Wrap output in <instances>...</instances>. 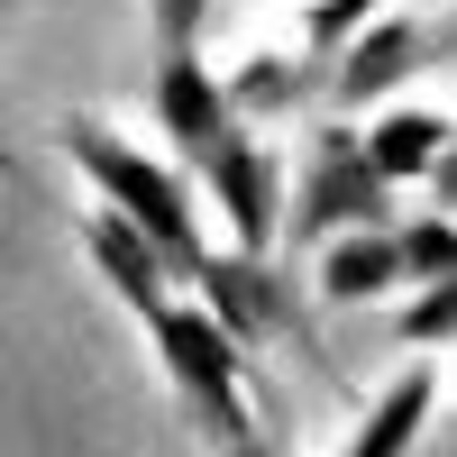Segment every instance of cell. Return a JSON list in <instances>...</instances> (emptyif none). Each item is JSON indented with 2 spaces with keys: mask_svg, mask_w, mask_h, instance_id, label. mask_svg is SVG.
Wrapping results in <instances>:
<instances>
[{
  "mask_svg": "<svg viewBox=\"0 0 457 457\" xmlns=\"http://www.w3.org/2000/svg\"><path fill=\"white\" fill-rule=\"evenodd\" d=\"M55 146L64 165L92 183V202H110L137 238H156V256L174 265V284H202L211 265V238H202V211H193V183H183L165 156H146L137 137H120L110 120H92V110H73V120H55Z\"/></svg>",
  "mask_w": 457,
  "mask_h": 457,
  "instance_id": "1",
  "label": "cell"
},
{
  "mask_svg": "<svg viewBox=\"0 0 457 457\" xmlns=\"http://www.w3.org/2000/svg\"><path fill=\"white\" fill-rule=\"evenodd\" d=\"M137 329L156 338V366H165V385H174V403H183V421L202 430L211 457H220L228 439H247V430H256V411H247V348H238V329H228L202 293H174L165 312H146Z\"/></svg>",
  "mask_w": 457,
  "mask_h": 457,
  "instance_id": "2",
  "label": "cell"
},
{
  "mask_svg": "<svg viewBox=\"0 0 457 457\" xmlns=\"http://www.w3.org/2000/svg\"><path fill=\"white\" fill-rule=\"evenodd\" d=\"M385 220H394V183L375 174L357 120H329V129L312 137L302 183L284 193V238L320 247V238H338V228H385Z\"/></svg>",
  "mask_w": 457,
  "mask_h": 457,
  "instance_id": "3",
  "label": "cell"
},
{
  "mask_svg": "<svg viewBox=\"0 0 457 457\" xmlns=\"http://www.w3.org/2000/svg\"><path fill=\"white\" fill-rule=\"evenodd\" d=\"M193 183L228 220V247H238V256H275V238H284V165H275V146L256 137V120L228 129L220 146H202Z\"/></svg>",
  "mask_w": 457,
  "mask_h": 457,
  "instance_id": "4",
  "label": "cell"
},
{
  "mask_svg": "<svg viewBox=\"0 0 457 457\" xmlns=\"http://www.w3.org/2000/svg\"><path fill=\"white\" fill-rule=\"evenodd\" d=\"M421 64H448V28L421 19V10H375L348 46L329 55V101L338 110H375V101H394Z\"/></svg>",
  "mask_w": 457,
  "mask_h": 457,
  "instance_id": "5",
  "label": "cell"
},
{
  "mask_svg": "<svg viewBox=\"0 0 457 457\" xmlns=\"http://www.w3.org/2000/svg\"><path fill=\"white\" fill-rule=\"evenodd\" d=\"M156 129L174 137V156L193 165L202 146H220L238 120V101H228V83L202 64V46H156Z\"/></svg>",
  "mask_w": 457,
  "mask_h": 457,
  "instance_id": "6",
  "label": "cell"
},
{
  "mask_svg": "<svg viewBox=\"0 0 457 457\" xmlns=\"http://www.w3.org/2000/svg\"><path fill=\"white\" fill-rule=\"evenodd\" d=\"M83 256H92V275H101L110 293H120L137 320L174 302V265L156 256V238H137V228H129L120 211H110V202H92V211H83Z\"/></svg>",
  "mask_w": 457,
  "mask_h": 457,
  "instance_id": "7",
  "label": "cell"
},
{
  "mask_svg": "<svg viewBox=\"0 0 457 457\" xmlns=\"http://www.w3.org/2000/svg\"><path fill=\"white\" fill-rule=\"evenodd\" d=\"M357 137H366V156H375L385 183H430V165L448 156L457 120H448V110H421V101H375V120Z\"/></svg>",
  "mask_w": 457,
  "mask_h": 457,
  "instance_id": "8",
  "label": "cell"
},
{
  "mask_svg": "<svg viewBox=\"0 0 457 457\" xmlns=\"http://www.w3.org/2000/svg\"><path fill=\"white\" fill-rule=\"evenodd\" d=\"M430 411H439V357H411L394 385L366 403V421L348 430V448H338V457H411V439H421Z\"/></svg>",
  "mask_w": 457,
  "mask_h": 457,
  "instance_id": "9",
  "label": "cell"
},
{
  "mask_svg": "<svg viewBox=\"0 0 457 457\" xmlns=\"http://www.w3.org/2000/svg\"><path fill=\"white\" fill-rule=\"evenodd\" d=\"M312 284H320V302H385V293L403 284L394 220H385V228H338V238H320Z\"/></svg>",
  "mask_w": 457,
  "mask_h": 457,
  "instance_id": "10",
  "label": "cell"
},
{
  "mask_svg": "<svg viewBox=\"0 0 457 457\" xmlns=\"http://www.w3.org/2000/svg\"><path fill=\"white\" fill-rule=\"evenodd\" d=\"M220 83H228V101H238V120H284L293 101H312V92L329 83V64L302 55V46H293V55H265V46H256L238 73H220Z\"/></svg>",
  "mask_w": 457,
  "mask_h": 457,
  "instance_id": "11",
  "label": "cell"
},
{
  "mask_svg": "<svg viewBox=\"0 0 457 457\" xmlns=\"http://www.w3.org/2000/svg\"><path fill=\"white\" fill-rule=\"evenodd\" d=\"M394 247H403V284H430V275H457V220L430 202V211H411L394 220Z\"/></svg>",
  "mask_w": 457,
  "mask_h": 457,
  "instance_id": "12",
  "label": "cell"
},
{
  "mask_svg": "<svg viewBox=\"0 0 457 457\" xmlns=\"http://www.w3.org/2000/svg\"><path fill=\"white\" fill-rule=\"evenodd\" d=\"M448 338H457V275H430V284H411V302H403V348L439 357Z\"/></svg>",
  "mask_w": 457,
  "mask_h": 457,
  "instance_id": "13",
  "label": "cell"
},
{
  "mask_svg": "<svg viewBox=\"0 0 457 457\" xmlns=\"http://www.w3.org/2000/svg\"><path fill=\"white\" fill-rule=\"evenodd\" d=\"M375 10H394V0H312V10H302V55H338V46H348V37L375 19Z\"/></svg>",
  "mask_w": 457,
  "mask_h": 457,
  "instance_id": "14",
  "label": "cell"
},
{
  "mask_svg": "<svg viewBox=\"0 0 457 457\" xmlns=\"http://www.w3.org/2000/svg\"><path fill=\"white\" fill-rule=\"evenodd\" d=\"M146 19H156V46H202L211 0H146Z\"/></svg>",
  "mask_w": 457,
  "mask_h": 457,
  "instance_id": "15",
  "label": "cell"
},
{
  "mask_svg": "<svg viewBox=\"0 0 457 457\" xmlns=\"http://www.w3.org/2000/svg\"><path fill=\"white\" fill-rule=\"evenodd\" d=\"M430 202H439V211H448V220H457V137H448V156H439V165H430Z\"/></svg>",
  "mask_w": 457,
  "mask_h": 457,
  "instance_id": "16",
  "label": "cell"
},
{
  "mask_svg": "<svg viewBox=\"0 0 457 457\" xmlns=\"http://www.w3.org/2000/svg\"><path fill=\"white\" fill-rule=\"evenodd\" d=\"M220 457H284V448H275V439H265V430H247V439H228Z\"/></svg>",
  "mask_w": 457,
  "mask_h": 457,
  "instance_id": "17",
  "label": "cell"
},
{
  "mask_svg": "<svg viewBox=\"0 0 457 457\" xmlns=\"http://www.w3.org/2000/svg\"><path fill=\"white\" fill-rule=\"evenodd\" d=\"M448 55H457V19H448Z\"/></svg>",
  "mask_w": 457,
  "mask_h": 457,
  "instance_id": "18",
  "label": "cell"
},
{
  "mask_svg": "<svg viewBox=\"0 0 457 457\" xmlns=\"http://www.w3.org/2000/svg\"><path fill=\"white\" fill-rule=\"evenodd\" d=\"M10 10H19V0H0V19H10Z\"/></svg>",
  "mask_w": 457,
  "mask_h": 457,
  "instance_id": "19",
  "label": "cell"
}]
</instances>
